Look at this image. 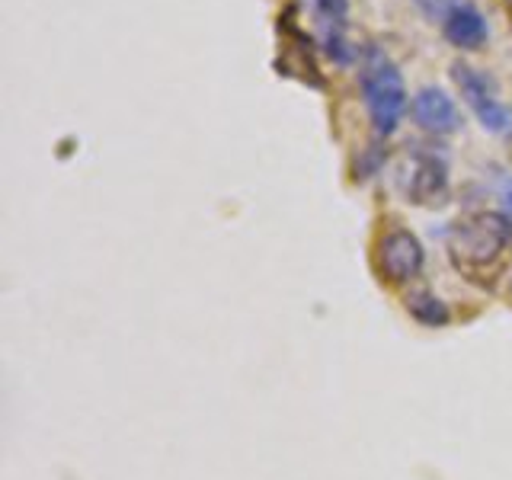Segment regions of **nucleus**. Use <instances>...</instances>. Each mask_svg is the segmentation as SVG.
<instances>
[{"instance_id":"1","label":"nucleus","mask_w":512,"mask_h":480,"mask_svg":"<svg viewBox=\"0 0 512 480\" xmlns=\"http://www.w3.org/2000/svg\"><path fill=\"white\" fill-rule=\"evenodd\" d=\"M512 250V221L503 212H477L448 234V260L471 279H490Z\"/></svg>"},{"instance_id":"2","label":"nucleus","mask_w":512,"mask_h":480,"mask_svg":"<svg viewBox=\"0 0 512 480\" xmlns=\"http://www.w3.org/2000/svg\"><path fill=\"white\" fill-rule=\"evenodd\" d=\"M359 87L368 119H372V132L378 138H391L410 109V93L404 84V74H400L394 58L384 48L365 45L359 61Z\"/></svg>"},{"instance_id":"3","label":"nucleus","mask_w":512,"mask_h":480,"mask_svg":"<svg viewBox=\"0 0 512 480\" xmlns=\"http://www.w3.org/2000/svg\"><path fill=\"white\" fill-rule=\"evenodd\" d=\"M452 77L461 90V100L471 106L477 122L484 125V132H490L496 138H512V106L500 100L496 80L464 61L452 64Z\"/></svg>"},{"instance_id":"4","label":"nucleus","mask_w":512,"mask_h":480,"mask_svg":"<svg viewBox=\"0 0 512 480\" xmlns=\"http://www.w3.org/2000/svg\"><path fill=\"white\" fill-rule=\"evenodd\" d=\"M426 263V250L420 244L410 228H388L378 237V250H375V266H378V276L388 282V285H407L423 272Z\"/></svg>"},{"instance_id":"5","label":"nucleus","mask_w":512,"mask_h":480,"mask_svg":"<svg viewBox=\"0 0 512 480\" xmlns=\"http://www.w3.org/2000/svg\"><path fill=\"white\" fill-rule=\"evenodd\" d=\"M314 23L320 32V45L333 58V64L349 68L356 61V48L346 42V26H349V0H308Z\"/></svg>"},{"instance_id":"6","label":"nucleus","mask_w":512,"mask_h":480,"mask_svg":"<svg viewBox=\"0 0 512 480\" xmlns=\"http://www.w3.org/2000/svg\"><path fill=\"white\" fill-rule=\"evenodd\" d=\"M413 122L429 135H452L461 128V109L455 103L452 93H445L442 87H420L410 100Z\"/></svg>"},{"instance_id":"7","label":"nucleus","mask_w":512,"mask_h":480,"mask_svg":"<svg viewBox=\"0 0 512 480\" xmlns=\"http://www.w3.org/2000/svg\"><path fill=\"white\" fill-rule=\"evenodd\" d=\"M442 36L455 48H461V52H477V48H484L490 42V23L474 0H461V4L445 16Z\"/></svg>"},{"instance_id":"8","label":"nucleus","mask_w":512,"mask_h":480,"mask_svg":"<svg viewBox=\"0 0 512 480\" xmlns=\"http://www.w3.org/2000/svg\"><path fill=\"white\" fill-rule=\"evenodd\" d=\"M407 192L413 202L420 205H432V202H442V196L448 192V167L445 160L436 154H416V164L410 173V183Z\"/></svg>"},{"instance_id":"9","label":"nucleus","mask_w":512,"mask_h":480,"mask_svg":"<svg viewBox=\"0 0 512 480\" xmlns=\"http://www.w3.org/2000/svg\"><path fill=\"white\" fill-rule=\"evenodd\" d=\"M404 308L407 314L416 320V324H423V327H448L452 324V308L439 298V295H432L426 292V288H413V292L404 298Z\"/></svg>"},{"instance_id":"10","label":"nucleus","mask_w":512,"mask_h":480,"mask_svg":"<svg viewBox=\"0 0 512 480\" xmlns=\"http://www.w3.org/2000/svg\"><path fill=\"white\" fill-rule=\"evenodd\" d=\"M461 4V0H416V7L423 10V16L426 20H432V23H445V16L452 13L455 7Z\"/></svg>"},{"instance_id":"11","label":"nucleus","mask_w":512,"mask_h":480,"mask_svg":"<svg viewBox=\"0 0 512 480\" xmlns=\"http://www.w3.org/2000/svg\"><path fill=\"white\" fill-rule=\"evenodd\" d=\"M500 199H503V215L512 221V176L500 180Z\"/></svg>"}]
</instances>
